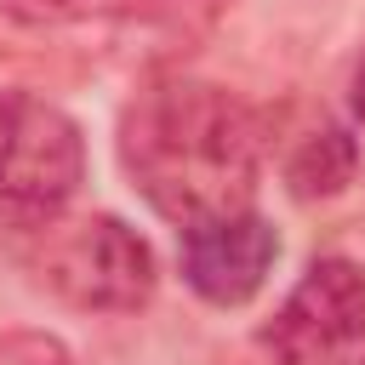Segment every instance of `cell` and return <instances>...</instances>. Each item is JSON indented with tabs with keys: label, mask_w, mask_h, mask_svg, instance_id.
Listing matches in <instances>:
<instances>
[{
	"label": "cell",
	"mask_w": 365,
	"mask_h": 365,
	"mask_svg": "<svg viewBox=\"0 0 365 365\" xmlns=\"http://www.w3.org/2000/svg\"><path fill=\"white\" fill-rule=\"evenodd\" d=\"M262 148V114L240 91L194 74L148 80L120 114V165L131 188L177 228L251 205Z\"/></svg>",
	"instance_id": "cell-1"
},
{
	"label": "cell",
	"mask_w": 365,
	"mask_h": 365,
	"mask_svg": "<svg viewBox=\"0 0 365 365\" xmlns=\"http://www.w3.org/2000/svg\"><path fill=\"white\" fill-rule=\"evenodd\" d=\"M34 240H29V268L34 279L80 308V314H137L154 285L160 262L154 245L114 211H86V217H57L34 211Z\"/></svg>",
	"instance_id": "cell-2"
},
{
	"label": "cell",
	"mask_w": 365,
	"mask_h": 365,
	"mask_svg": "<svg viewBox=\"0 0 365 365\" xmlns=\"http://www.w3.org/2000/svg\"><path fill=\"white\" fill-rule=\"evenodd\" d=\"M86 182V131L51 97L0 86V200L17 211H63Z\"/></svg>",
	"instance_id": "cell-3"
},
{
	"label": "cell",
	"mask_w": 365,
	"mask_h": 365,
	"mask_svg": "<svg viewBox=\"0 0 365 365\" xmlns=\"http://www.w3.org/2000/svg\"><path fill=\"white\" fill-rule=\"evenodd\" d=\"M274 365H365V268L314 257L262 325Z\"/></svg>",
	"instance_id": "cell-4"
},
{
	"label": "cell",
	"mask_w": 365,
	"mask_h": 365,
	"mask_svg": "<svg viewBox=\"0 0 365 365\" xmlns=\"http://www.w3.org/2000/svg\"><path fill=\"white\" fill-rule=\"evenodd\" d=\"M177 262H182V279H188V291L200 302L245 308L268 285V274L279 262V234H274V222L257 205L194 217V222H182Z\"/></svg>",
	"instance_id": "cell-5"
},
{
	"label": "cell",
	"mask_w": 365,
	"mask_h": 365,
	"mask_svg": "<svg viewBox=\"0 0 365 365\" xmlns=\"http://www.w3.org/2000/svg\"><path fill=\"white\" fill-rule=\"evenodd\" d=\"M354 177H359V137H354L348 125H336V120L308 125V131L291 143V154H285V188H291V200H302V205L336 200Z\"/></svg>",
	"instance_id": "cell-6"
},
{
	"label": "cell",
	"mask_w": 365,
	"mask_h": 365,
	"mask_svg": "<svg viewBox=\"0 0 365 365\" xmlns=\"http://www.w3.org/2000/svg\"><path fill=\"white\" fill-rule=\"evenodd\" d=\"M228 0H97V11H108L120 29L131 34H148L160 46H182V40H200L217 11Z\"/></svg>",
	"instance_id": "cell-7"
},
{
	"label": "cell",
	"mask_w": 365,
	"mask_h": 365,
	"mask_svg": "<svg viewBox=\"0 0 365 365\" xmlns=\"http://www.w3.org/2000/svg\"><path fill=\"white\" fill-rule=\"evenodd\" d=\"M0 365H74V359L57 331L23 325V331H0Z\"/></svg>",
	"instance_id": "cell-8"
},
{
	"label": "cell",
	"mask_w": 365,
	"mask_h": 365,
	"mask_svg": "<svg viewBox=\"0 0 365 365\" xmlns=\"http://www.w3.org/2000/svg\"><path fill=\"white\" fill-rule=\"evenodd\" d=\"M0 6L17 11V17H34V23H63V17L97 11V0H0Z\"/></svg>",
	"instance_id": "cell-9"
},
{
	"label": "cell",
	"mask_w": 365,
	"mask_h": 365,
	"mask_svg": "<svg viewBox=\"0 0 365 365\" xmlns=\"http://www.w3.org/2000/svg\"><path fill=\"white\" fill-rule=\"evenodd\" d=\"M348 108H354V120L365 125V63L354 68V86H348Z\"/></svg>",
	"instance_id": "cell-10"
}]
</instances>
